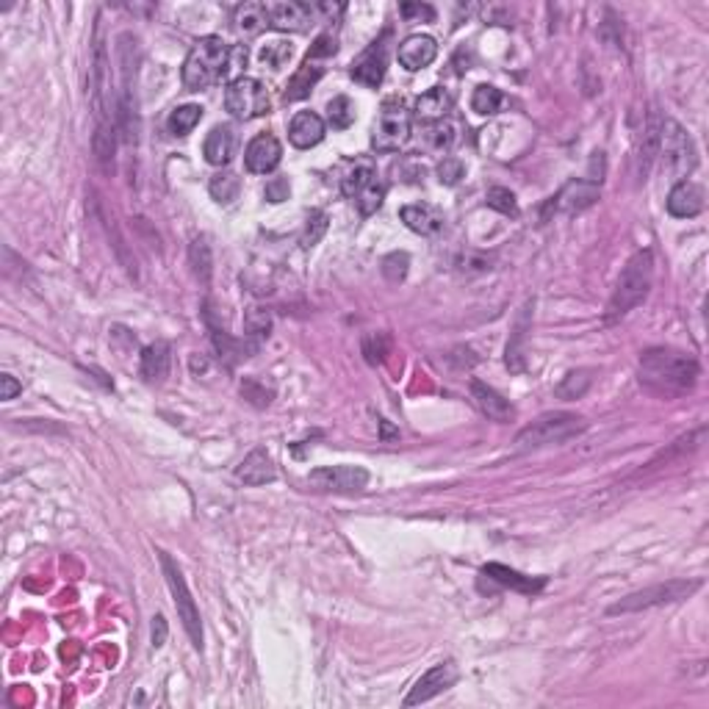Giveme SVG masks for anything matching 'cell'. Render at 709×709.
Returning <instances> with one entry per match:
<instances>
[{
  "instance_id": "obj_35",
  "label": "cell",
  "mask_w": 709,
  "mask_h": 709,
  "mask_svg": "<svg viewBox=\"0 0 709 709\" xmlns=\"http://www.w3.org/2000/svg\"><path fill=\"white\" fill-rule=\"evenodd\" d=\"M327 120L335 130H347L355 122V103L347 95H338L327 103Z\"/></svg>"
},
{
  "instance_id": "obj_15",
  "label": "cell",
  "mask_w": 709,
  "mask_h": 709,
  "mask_svg": "<svg viewBox=\"0 0 709 709\" xmlns=\"http://www.w3.org/2000/svg\"><path fill=\"white\" fill-rule=\"evenodd\" d=\"M280 158H283L280 142L274 139L272 133H261V136H256L253 142H249V147L244 153V164H247L249 172L266 175V172H272L274 167L280 164Z\"/></svg>"
},
{
  "instance_id": "obj_3",
  "label": "cell",
  "mask_w": 709,
  "mask_h": 709,
  "mask_svg": "<svg viewBox=\"0 0 709 709\" xmlns=\"http://www.w3.org/2000/svg\"><path fill=\"white\" fill-rule=\"evenodd\" d=\"M651 283H654V253L651 249H640V253L629 258L618 283H615V291L607 305V319H621L632 308H637L649 296Z\"/></svg>"
},
{
  "instance_id": "obj_1",
  "label": "cell",
  "mask_w": 709,
  "mask_h": 709,
  "mask_svg": "<svg viewBox=\"0 0 709 709\" xmlns=\"http://www.w3.org/2000/svg\"><path fill=\"white\" fill-rule=\"evenodd\" d=\"M698 374H701L698 360L679 350L657 347L643 352V358H640V382H646L651 391L666 397L690 391Z\"/></svg>"
},
{
  "instance_id": "obj_9",
  "label": "cell",
  "mask_w": 709,
  "mask_h": 709,
  "mask_svg": "<svg viewBox=\"0 0 709 709\" xmlns=\"http://www.w3.org/2000/svg\"><path fill=\"white\" fill-rule=\"evenodd\" d=\"M662 161H666V169L684 177L696 169V147H693V139L684 128L674 120H662V128H659V150Z\"/></svg>"
},
{
  "instance_id": "obj_33",
  "label": "cell",
  "mask_w": 709,
  "mask_h": 709,
  "mask_svg": "<svg viewBox=\"0 0 709 709\" xmlns=\"http://www.w3.org/2000/svg\"><path fill=\"white\" fill-rule=\"evenodd\" d=\"M214 344H217L219 358H225L227 363L244 360V358H249L256 352V344H244V341H236L231 335H225L222 330H214Z\"/></svg>"
},
{
  "instance_id": "obj_29",
  "label": "cell",
  "mask_w": 709,
  "mask_h": 709,
  "mask_svg": "<svg viewBox=\"0 0 709 709\" xmlns=\"http://www.w3.org/2000/svg\"><path fill=\"white\" fill-rule=\"evenodd\" d=\"M377 180V169L372 161H358L347 175H344V183H341V189H344V194L350 200H355L360 192H366L372 186V183Z\"/></svg>"
},
{
  "instance_id": "obj_10",
  "label": "cell",
  "mask_w": 709,
  "mask_h": 709,
  "mask_svg": "<svg viewBox=\"0 0 709 709\" xmlns=\"http://www.w3.org/2000/svg\"><path fill=\"white\" fill-rule=\"evenodd\" d=\"M308 485L313 491L327 493H358L369 485V471L360 466H325L308 474Z\"/></svg>"
},
{
  "instance_id": "obj_26",
  "label": "cell",
  "mask_w": 709,
  "mask_h": 709,
  "mask_svg": "<svg viewBox=\"0 0 709 709\" xmlns=\"http://www.w3.org/2000/svg\"><path fill=\"white\" fill-rule=\"evenodd\" d=\"M169 363H172V355H169L167 341H155V344H150L142 352V374H145V380L161 382L169 374Z\"/></svg>"
},
{
  "instance_id": "obj_37",
  "label": "cell",
  "mask_w": 709,
  "mask_h": 709,
  "mask_svg": "<svg viewBox=\"0 0 709 709\" xmlns=\"http://www.w3.org/2000/svg\"><path fill=\"white\" fill-rule=\"evenodd\" d=\"M189 258H192V266H194V274L202 280V283H209L211 278V247L209 241H205L202 236H197L192 241V249H189Z\"/></svg>"
},
{
  "instance_id": "obj_40",
  "label": "cell",
  "mask_w": 709,
  "mask_h": 709,
  "mask_svg": "<svg viewBox=\"0 0 709 709\" xmlns=\"http://www.w3.org/2000/svg\"><path fill=\"white\" fill-rule=\"evenodd\" d=\"M291 53H294V48H291V42H283V39H274V42H269V44H264L261 48V53H258V59L266 64V67H272V70H280V67L291 59Z\"/></svg>"
},
{
  "instance_id": "obj_49",
  "label": "cell",
  "mask_w": 709,
  "mask_h": 709,
  "mask_svg": "<svg viewBox=\"0 0 709 709\" xmlns=\"http://www.w3.org/2000/svg\"><path fill=\"white\" fill-rule=\"evenodd\" d=\"M288 194H291V186H288L286 177H272L264 189V197L269 202H283V200H288Z\"/></svg>"
},
{
  "instance_id": "obj_30",
  "label": "cell",
  "mask_w": 709,
  "mask_h": 709,
  "mask_svg": "<svg viewBox=\"0 0 709 709\" xmlns=\"http://www.w3.org/2000/svg\"><path fill=\"white\" fill-rule=\"evenodd\" d=\"M200 120H202V108H200V106H194V103H189V106H177V108L169 114L167 128H169L172 136H189V133L197 128Z\"/></svg>"
},
{
  "instance_id": "obj_48",
  "label": "cell",
  "mask_w": 709,
  "mask_h": 709,
  "mask_svg": "<svg viewBox=\"0 0 709 709\" xmlns=\"http://www.w3.org/2000/svg\"><path fill=\"white\" fill-rule=\"evenodd\" d=\"M335 51H338V44H335L333 34H322V36H319V39L313 42V48L308 51V59H311V61H316V59H327V56H335Z\"/></svg>"
},
{
  "instance_id": "obj_34",
  "label": "cell",
  "mask_w": 709,
  "mask_h": 709,
  "mask_svg": "<svg viewBox=\"0 0 709 709\" xmlns=\"http://www.w3.org/2000/svg\"><path fill=\"white\" fill-rule=\"evenodd\" d=\"M209 192H211V197H214L217 202L227 205V202H233V200L239 197V192H241V180H239L236 172H219V175L211 177Z\"/></svg>"
},
{
  "instance_id": "obj_20",
  "label": "cell",
  "mask_w": 709,
  "mask_h": 709,
  "mask_svg": "<svg viewBox=\"0 0 709 709\" xmlns=\"http://www.w3.org/2000/svg\"><path fill=\"white\" fill-rule=\"evenodd\" d=\"M236 477L241 479L244 485H266V483H272L274 477H278V469H274V463H272V457H269V452L266 449H253L249 452L244 461L239 463V469H236Z\"/></svg>"
},
{
  "instance_id": "obj_8",
  "label": "cell",
  "mask_w": 709,
  "mask_h": 709,
  "mask_svg": "<svg viewBox=\"0 0 709 709\" xmlns=\"http://www.w3.org/2000/svg\"><path fill=\"white\" fill-rule=\"evenodd\" d=\"M161 568H164V577H167V585L172 590V599H175V607H177V618L183 621V629L192 637V643L197 651H202V624H200V610L192 599L189 593V585L183 579L180 568L175 565V560L161 552Z\"/></svg>"
},
{
  "instance_id": "obj_21",
  "label": "cell",
  "mask_w": 709,
  "mask_h": 709,
  "mask_svg": "<svg viewBox=\"0 0 709 709\" xmlns=\"http://www.w3.org/2000/svg\"><path fill=\"white\" fill-rule=\"evenodd\" d=\"M454 106V98L449 95V91L444 86H436V89H429L424 91V95L416 100V120L424 122V125H436V122H444L449 117V111Z\"/></svg>"
},
{
  "instance_id": "obj_2",
  "label": "cell",
  "mask_w": 709,
  "mask_h": 709,
  "mask_svg": "<svg viewBox=\"0 0 709 709\" xmlns=\"http://www.w3.org/2000/svg\"><path fill=\"white\" fill-rule=\"evenodd\" d=\"M231 51L233 48L222 36L197 39L183 64V86L189 91H202L222 81L227 75V64H231Z\"/></svg>"
},
{
  "instance_id": "obj_45",
  "label": "cell",
  "mask_w": 709,
  "mask_h": 709,
  "mask_svg": "<svg viewBox=\"0 0 709 709\" xmlns=\"http://www.w3.org/2000/svg\"><path fill=\"white\" fill-rule=\"evenodd\" d=\"M454 142H457V125L449 122V117L444 122H436V128H432V147L449 150Z\"/></svg>"
},
{
  "instance_id": "obj_6",
  "label": "cell",
  "mask_w": 709,
  "mask_h": 709,
  "mask_svg": "<svg viewBox=\"0 0 709 709\" xmlns=\"http://www.w3.org/2000/svg\"><path fill=\"white\" fill-rule=\"evenodd\" d=\"M410 136V111L402 98H388L380 106L372 128V147L377 153H397Z\"/></svg>"
},
{
  "instance_id": "obj_16",
  "label": "cell",
  "mask_w": 709,
  "mask_h": 709,
  "mask_svg": "<svg viewBox=\"0 0 709 709\" xmlns=\"http://www.w3.org/2000/svg\"><path fill=\"white\" fill-rule=\"evenodd\" d=\"M706 194L698 183L693 180H679L668 194V214L676 219H693L704 211Z\"/></svg>"
},
{
  "instance_id": "obj_19",
  "label": "cell",
  "mask_w": 709,
  "mask_h": 709,
  "mask_svg": "<svg viewBox=\"0 0 709 709\" xmlns=\"http://www.w3.org/2000/svg\"><path fill=\"white\" fill-rule=\"evenodd\" d=\"M288 139H291L294 147H300V150L316 147L319 142L325 139V120L319 117V114H313V111L294 114V120L288 125Z\"/></svg>"
},
{
  "instance_id": "obj_42",
  "label": "cell",
  "mask_w": 709,
  "mask_h": 709,
  "mask_svg": "<svg viewBox=\"0 0 709 709\" xmlns=\"http://www.w3.org/2000/svg\"><path fill=\"white\" fill-rule=\"evenodd\" d=\"M327 233V214L325 211H311L308 217V225H305V231H303V249H311L313 244H319V239H322Z\"/></svg>"
},
{
  "instance_id": "obj_25",
  "label": "cell",
  "mask_w": 709,
  "mask_h": 709,
  "mask_svg": "<svg viewBox=\"0 0 709 709\" xmlns=\"http://www.w3.org/2000/svg\"><path fill=\"white\" fill-rule=\"evenodd\" d=\"M233 26L241 36H258L264 34L272 22H269V9L264 4H244L233 14Z\"/></svg>"
},
{
  "instance_id": "obj_7",
  "label": "cell",
  "mask_w": 709,
  "mask_h": 709,
  "mask_svg": "<svg viewBox=\"0 0 709 709\" xmlns=\"http://www.w3.org/2000/svg\"><path fill=\"white\" fill-rule=\"evenodd\" d=\"M269 91L258 78L239 75L227 83L225 89V108L233 114L236 120H256L269 114Z\"/></svg>"
},
{
  "instance_id": "obj_46",
  "label": "cell",
  "mask_w": 709,
  "mask_h": 709,
  "mask_svg": "<svg viewBox=\"0 0 709 709\" xmlns=\"http://www.w3.org/2000/svg\"><path fill=\"white\" fill-rule=\"evenodd\" d=\"M466 175V167L461 158H444L438 164V180L444 186H454V183H461V177Z\"/></svg>"
},
{
  "instance_id": "obj_32",
  "label": "cell",
  "mask_w": 709,
  "mask_h": 709,
  "mask_svg": "<svg viewBox=\"0 0 709 709\" xmlns=\"http://www.w3.org/2000/svg\"><path fill=\"white\" fill-rule=\"evenodd\" d=\"M501 106H505V95H501V91H499L496 86L483 83V86H477V89H474V95H471V108H474L477 114H485V117H491V114H499V111H501Z\"/></svg>"
},
{
  "instance_id": "obj_12",
  "label": "cell",
  "mask_w": 709,
  "mask_h": 709,
  "mask_svg": "<svg viewBox=\"0 0 709 709\" xmlns=\"http://www.w3.org/2000/svg\"><path fill=\"white\" fill-rule=\"evenodd\" d=\"M599 194H602L599 183H593V180H568L565 186L557 192V197L548 200L546 214L548 211H555V214H579V211L590 209V205L599 200Z\"/></svg>"
},
{
  "instance_id": "obj_39",
  "label": "cell",
  "mask_w": 709,
  "mask_h": 709,
  "mask_svg": "<svg viewBox=\"0 0 709 709\" xmlns=\"http://www.w3.org/2000/svg\"><path fill=\"white\" fill-rule=\"evenodd\" d=\"M363 355L372 366L382 363L388 355H391V335L388 333H372L363 338Z\"/></svg>"
},
{
  "instance_id": "obj_5",
  "label": "cell",
  "mask_w": 709,
  "mask_h": 709,
  "mask_svg": "<svg viewBox=\"0 0 709 709\" xmlns=\"http://www.w3.org/2000/svg\"><path fill=\"white\" fill-rule=\"evenodd\" d=\"M698 587H701L698 579H668V582H659V585L629 593L626 599L615 602L607 612L610 615H629V612H643V610L662 607V604H676L681 599L693 596Z\"/></svg>"
},
{
  "instance_id": "obj_18",
  "label": "cell",
  "mask_w": 709,
  "mask_h": 709,
  "mask_svg": "<svg viewBox=\"0 0 709 709\" xmlns=\"http://www.w3.org/2000/svg\"><path fill=\"white\" fill-rule=\"evenodd\" d=\"M438 56V44L432 36H424V34H414L407 36L402 44H399V64L410 73H419L424 67H429Z\"/></svg>"
},
{
  "instance_id": "obj_17",
  "label": "cell",
  "mask_w": 709,
  "mask_h": 709,
  "mask_svg": "<svg viewBox=\"0 0 709 709\" xmlns=\"http://www.w3.org/2000/svg\"><path fill=\"white\" fill-rule=\"evenodd\" d=\"M471 399L479 410H483V416H488L491 421L505 424V421L516 419V407L510 405V399H505L496 388L485 385L483 380H471Z\"/></svg>"
},
{
  "instance_id": "obj_41",
  "label": "cell",
  "mask_w": 709,
  "mask_h": 709,
  "mask_svg": "<svg viewBox=\"0 0 709 709\" xmlns=\"http://www.w3.org/2000/svg\"><path fill=\"white\" fill-rule=\"evenodd\" d=\"M485 200H488V205H491L493 211L505 214V217H513V219L518 217V202H516V194L510 189L493 186V189H488Z\"/></svg>"
},
{
  "instance_id": "obj_38",
  "label": "cell",
  "mask_w": 709,
  "mask_h": 709,
  "mask_svg": "<svg viewBox=\"0 0 709 709\" xmlns=\"http://www.w3.org/2000/svg\"><path fill=\"white\" fill-rule=\"evenodd\" d=\"M659 128H662V120H659V114H651L649 117V125H646V136H643V153H640V172L646 175L649 164H651V158L657 155L659 150Z\"/></svg>"
},
{
  "instance_id": "obj_44",
  "label": "cell",
  "mask_w": 709,
  "mask_h": 709,
  "mask_svg": "<svg viewBox=\"0 0 709 709\" xmlns=\"http://www.w3.org/2000/svg\"><path fill=\"white\" fill-rule=\"evenodd\" d=\"M407 266H410V258L407 253H391L385 261H382V274L391 283H399L405 280V274H407Z\"/></svg>"
},
{
  "instance_id": "obj_51",
  "label": "cell",
  "mask_w": 709,
  "mask_h": 709,
  "mask_svg": "<svg viewBox=\"0 0 709 709\" xmlns=\"http://www.w3.org/2000/svg\"><path fill=\"white\" fill-rule=\"evenodd\" d=\"M20 391H22V385H20L12 374H4V377H0V399H6V402H9V399H14Z\"/></svg>"
},
{
  "instance_id": "obj_50",
  "label": "cell",
  "mask_w": 709,
  "mask_h": 709,
  "mask_svg": "<svg viewBox=\"0 0 709 709\" xmlns=\"http://www.w3.org/2000/svg\"><path fill=\"white\" fill-rule=\"evenodd\" d=\"M241 394H244V399H249V402L258 405V407H266L272 402V391H266V388H258L256 380H247L241 385Z\"/></svg>"
},
{
  "instance_id": "obj_47",
  "label": "cell",
  "mask_w": 709,
  "mask_h": 709,
  "mask_svg": "<svg viewBox=\"0 0 709 709\" xmlns=\"http://www.w3.org/2000/svg\"><path fill=\"white\" fill-rule=\"evenodd\" d=\"M399 14L407 20V22H436V9L427 6V4H402L399 6Z\"/></svg>"
},
{
  "instance_id": "obj_31",
  "label": "cell",
  "mask_w": 709,
  "mask_h": 709,
  "mask_svg": "<svg viewBox=\"0 0 709 709\" xmlns=\"http://www.w3.org/2000/svg\"><path fill=\"white\" fill-rule=\"evenodd\" d=\"M91 147H95V155H98V161L106 172H111V164H114V150H117V128L114 125H98L95 130V142H91Z\"/></svg>"
},
{
  "instance_id": "obj_52",
  "label": "cell",
  "mask_w": 709,
  "mask_h": 709,
  "mask_svg": "<svg viewBox=\"0 0 709 709\" xmlns=\"http://www.w3.org/2000/svg\"><path fill=\"white\" fill-rule=\"evenodd\" d=\"M164 640H167V621H164V615H155L153 618V646H164Z\"/></svg>"
},
{
  "instance_id": "obj_43",
  "label": "cell",
  "mask_w": 709,
  "mask_h": 709,
  "mask_svg": "<svg viewBox=\"0 0 709 709\" xmlns=\"http://www.w3.org/2000/svg\"><path fill=\"white\" fill-rule=\"evenodd\" d=\"M244 327H247V335L266 338L269 330H272V316L264 308H249L247 311V319H244Z\"/></svg>"
},
{
  "instance_id": "obj_22",
  "label": "cell",
  "mask_w": 709,
  "mask_h": 709,
  "mask_svg": "<svg viewBox=\"0 0 709 709\" xmlns=\"http://www.w3.org/2000/svg\"><path fill=\"white\" fill-rule=\"evenodd\" d=\"M399 217H402V222L410 227V231L419 233V236H438L444 231V217L427 202L405 205V209L399 211Z\"/></svg>"
},
{
  "instance_id": "obj_27",
  "label": "cell",
  "mask_w": 709,
  "mask_h": 709,
  "mask_svg": "<svg viewBox=\"0 0 709 709\" xmlns=\"http://www.w3.org/2000/svg\"><path fill=\"white\" fill-rule=\"evenodd\" d=\"M325 75V67H319L316 61H311V59H305V64L300 67V70L294 73V78L288 81V86H286V103H294V100H303V98H308L311 95V89L316 86V81Z\"/></svg>"
},
{
  "instance_id": "obj_24",
  "label": "cell",
  "mask_w": 709,
  "mask_h": 709,
  "mask_svg": "<svg viewBox=\"0 0 709 709\" xmlns=\"http://www.w3.org/2000/svg\"><path fill=\"white\" fill-rule=\"evenodd\" d=\"M483 577H488V579H493L499 585H505V587H513L518 593H538V590L546 587V579L543 577H538V579L524 577V574H518V571H513L508 565H499V563H488L483 568Z\"/></svg>"
},
{
  "instance_id": "obj_4",
  "label": "cell",
  "mask_w": 709,
  "mask_h": 709,
  "mask_svg": "<svg viewBox=\"0 0 709 709\" xmlns=\"http://www.w3.org/2000/svg\"><path fill=\"white\" fill-rule=\"evenodd\" d=\"M585 427H587V421L577 414H565V410L543 414L540 419L527 424L516 436V452H532V449H543V446L565 444L571 438L582 436Z\"/></svg>"
},
{
  "instance_id": "obj_13",
  "label": "cell",
  "mask_w": 709,
  "mask_h": 709,
  "mask_svg": "<svg viewBox=\"0 0 709 709\" xmlns=\"http://www.w3.org/2000/svg\"><path fill=\"white\" fill-rule=\"evenodd\" d=\"M457 681V666L452 659L446 662H438V666H432L416 684H414V690L407 693L405 698V706H416V704H424L429 698H436L441 696L444 690H449L452 684Z\"/></svg>"
},
{
  "instance_id": "obj_28",
  "label": "cell",
  "mask_w": 709,
  "mask_h": 709,
  "mask_svg": "<svg viewBox=\"0 0 709 709\" xmlns=\"http://www.w3.org/2000/svg\"><path fill=\"white\" fill-rule=\"evenodd\" d=\"M527 327H530V303H527V308L521 311L518 322H516V330H513V338L508 344L510 372H524V355H527V350H524V341H527Z\"/></svg>"
},
{
  "instance_id": "obj_36",
  "label": "cell",
  "mask_w": 709,
  "mask_h": 709,
  "mask_svg": "<svg viewBox=\"0 0 709 709\" xmlns=\"http://www.w3.org/2000/svg\"><path fill=\"white\" fill-rule=\"evenodd\" d=\"M590 374H593L590 369L568 372V374L563 377V382L557 385V397H560V399H577V397H582V394L587 391V388H590V382H593Z\"/></svg>"
},
{
  "instance_id": "obj_11",
  "label": "cell",
  "mask_w": 709,
  "mask_h": 709,
  "mask_svg": "<svg viewBox=\"0 0 709 709\" xmlns=\"http://www.w3.org/2000/svg\"><path fill=\"white\" fill-rule=\"evenodd\" d=\"M385 39H388V31H385L377 42H372L369 48H366V51L352 61L350 75H352L355 83H360V86H366V89H377V86L382 83V78H385V67H388V44H385Z\"/></svg>"
},
{
  "instance_id": "obj_23",
  "label": "cell",
  "mask_w": 709,
  "mask_h": 709,
  "mask_svg": "<svg viewBox=\"0 0 709 709\" xmlns=\"http://www.w3.org/2000/svg\"><path fill=\"white\" fill-rule=\"evenodd\" d=\"M233 150H236V133H233L231 125H217V128L209 133V139H205V145H202L205 158H209V164H214V167L231 164Z\"/></svg>"
},
{
  "instance_id": "obj_14",
  "label": "cell",
  "mask_w": 709,
  "mask_h": 709,
  "mask_svg": "<svg viewBox=\"0 0 709 709\" xmlns=\"http://www.w3.org/2000/svg\"><path fill=\"white\" fill-rule=\"evenodd\" d=\"M269 22L272 28L278 31H305L313 17H316V6L311 4H300V0H286V4H269Z\"/></svg>"
}]
</instances>
